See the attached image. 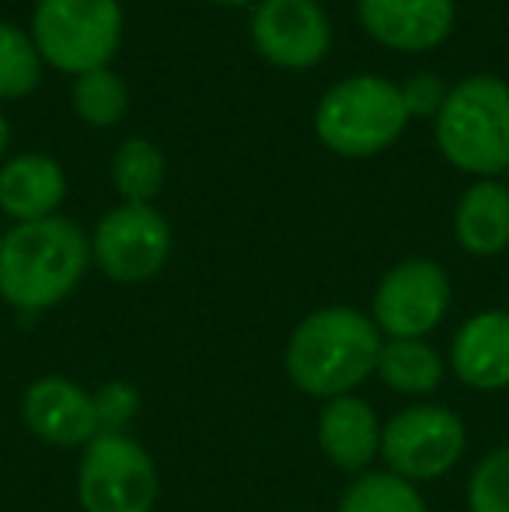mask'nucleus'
Wrapping results in <instances>:
<instances>
[{"instance_id": "a878e982", "label": "nucleus", "mask_w": 509, "mask_h": 512, "mask_svg": "<svg viewBox=\"0 0 509 512\" xmlns=\"http://www.w3.org/2000/svg\"><path fill=\"white\" fill-rule=\"evenodd\" d=\"M210 4H220V7H255L258 0H210Z\"/></svg>"}, {"instance_id": "0eeeda50", "label": "nucleus", "mask_w": 509, "mask_h": 512, "mask_svg": "<svg viewBox=\"0 0 509 512\" xmlns=\"http://www.w3.org/2000/svg\"><path fill=\"white\" fill-rule=\"evenodd\" d=\"M468 450V425L447 405H408L394 411L381 429V460L384 471L426 485L440 481L461 464Z\"/></svg>"}, {"instance_id": "2eb2a0df", "label": "nucleus", "mask_w": 509, "mask_h": 512, "mask_svg": "<svg viewBox=\"0 0 509 512\" xmlns=\"http://www.w3.org/2000/svg\"><path fill=\"white\" fill-rule=\"evenodd\" d=\"M67 199V175L53 154H18L0 168V213L14 223L56 216Z\"/></svg>"}, {"instance_id": "f3484780", "label": "nucleus", "mask_w": 509, "mask_h": 512, "mask_svg": "<svg viewBox=\"0 0 509 512\" xmlns=\"http://www.w3.org/2000/svg\"><path fill=\"white\" fill-rule=\"evenodd\" d=\"M374 377L394 394L426 398L443 384L447 363L426 338H384Z\"/></svg>"}, {"instance_id": "f8f14e48", "label": "nucleus", "mask_w": 509, "mask_h": 512, "mask_svg": "<svg viewBox=\"0 0 509 512\" xmlns=\"http://www.w3.org/2000/svg\"><path fill=\"white\" fill-rule=\"evenodd\" d=\"M363 32L394 53H429L454 32V0H356Z\"/></svg>"}, {"instance_id": "9b49d317", "label": "nucleus", "mask_w": 509, "mask_h": 512, "mask_svg": "<svg viewBox=\"0 0 509 512\" xmlns=\"http://www.w3.org/2000/svg\"><path fill=\"white\" fill-rule=\"evenodd\" d=\"M21 422L35 439L60 450H84L98 436L95 398L70 377H39L21 394Z\"/></svg>"}, {"instance_id": "393cba45", "label": "nucleus", "mask_w": 509, "mask_h": 512, "mask_svg": "<svg viewBox=\"0 0 509 512\" xmlns=\"http://www.w3.org/2000/svg\"><path fill=\"white\" fill-rule=\"evenodd\" d=\"M7 143H11V122H7L4 112H0V157H4Z\"/></svg>"}, {"instance_id": "5701e85b", "label": "nucleus", "mask_w": 509, "mask_h": 512, "mask_svg": "<svg viewBox=\"0 0 509 512\" xmlns=\"http://www.w3.org/2000/svg\"><path fill=\"white\" fill-rule=\"evenodd\" d=\"M91 398H95L98 432H126L129 422L140 415V391L129 380H109L91 391Z\"/></svg>"}, {"instance_id": "bb28decb", "label": "nucleus", "mask_w": 509, "mask_h": 512, "mask_svg": "<svg viewBox=\"0 0 509 512\" xmlns=\"http://www.w3.org/2000/svg\"><path fill=\"white\" fill-rule=\"evenodd\" d=\"M503 185H506V189H509V168H506V182H503Z\"/></svg>"}, {"instance_id": "aec40b11", "label": "nucleus", "mask_w": 509, "mask_h": 512, "mask_svg": "<svg viewBox=\"0 0 509 512\" xmlns=\"http://www.w3.org/2000/svg\"><path fill=\"white\" fill-rule=\"evenodd\" d=\"M70 105H74L77 119H81L84 126L109 129L126 119L129 88L112 67H98V70H88V74L74 77Z\"/></svg>"}, {"instance_id": "4be33fe9", "label": "nucleus", "mask_w": 509, "mask_h": 512, "mask_svg": "<svg viewBox=\"0 0 509 512\" xmlns=\"http://www.w3.org/2000/svg\"><path fill=\"white\" fill-rule=\"evenodd\" d=\"M468 512H509V443L489 450L468 474Z\"/></svg>"}, {"instance_id": "7ed1b4c3", "label": "nucleus", "mask_w": 509, "mask_h": 512, "mask_svg": "<svg viewBox=\"0 0 509 512\" xmlns=\"http://www.w3.org/2000/svg\"><path fill=\"white\" fill-rule=\"evenodd\" d=\"M433 136L450 168L496 178L509 168V84L496 74H471L447 91Z\"/></svg>"}, {"instance_id": "ddd939ff", "label": "nucleus", "mask_w": 509, "mask_h": 512, "mask_svg": "<svg viewBox=\"0 0 509 512\" xmlns=\"http://www.w3.org/2000/svg\"><path fill=\"white\" fill-rule=\"evenodd\" d=\"M450 370L471 391L509 387V310L489 307L471 314L450 342Z\"/></svg>"}, {"instance_id": "412c9836", "label": "nucleus", "mask_w": 509, "mask_h": 512, "mask_svg": "<svg viewBox=\"0 0 509 512\" xmlns=\"http://www.w3.org/2000/svg\"><path fill=\"white\" fill-rule=\"evenodd\" d=\"M42 81V56L25 28L0 21V98H25Z\"/></svg>"}, {"instance_id": "b1692460", "label": "nucleus", "mask_w": 509, "mask_h": 512, "mask_svg": "<svg viewBox=\"0 0 509 512\" xmlns=\"http://www.w3.org/2000/svg\"><path fill=\"white\" fill-rule=\"evenodd\" d=\"M401 88V102H405L408 119H436L443 102H447V84L436 74H412Z\"/></svg>"}, {"instance_id": "f257e3e1", "label": "nucleus", "mask_w": 509, "mask_h": 512, "mask_svg": "<svg viewBox=\"0 0 509 512\" xmlns=\"http://www.w3.org/2000/svg\"><path fill=\"white\" fill-rule=\"evenodd\" d=\"M381 345L384 335L370 314L346 304L318 307L290 331L283 352L286 380L318 401L356 394V387L374 377Z\"/></svg>"}, {"instance_id": "1a4fd4ad", "label": "nucleus", "mask_w": 509, "mask_h": 512, "mask_svg": "<svg viewBox=\"0 0 509 512\" xmlns=\"http://www.w3.org/2000/svg\"><path fill=\"white\" fill-rule=\"evenodd\" d=\"M450 276L433 258H405L391 265L374 290V317L384 338H426L450 310Z\"/></svg>"}, {"instance_id": "423d86ee", "label": "nucleus", "mask_w": 509, "mask_h": 512, "mask_svg": "<svg viewBox=\"0 0 509 512\" xmlns=\"http://www.w3.org/2000/svg\"><path fill=\"white\" fill-rule=\"evenodd\" d=\"M161 495L147 446L126 432H98L77 460V502L84 512H154Z\"/></svg>"}, {"instance_id": "cd10ccee", "label": "nucleus", "mask_w": 509, "mask_h": 512, "mask_svg": "<svg viewBox=\"0 0 509 512\" xmlns=\"http://www.w3.org/2000/svg\"><path fill=\"white\" fill-rule=\"evenodd\" d=\"M506 310H509V307H506Z\"/></svg>"}, {"instance_id": "39448f33", "label": "nucleus", "mask_w": 509, "mask_h": 512, "mask_svg": "<svg viewBox=\"0 0 509 512\" xmlns=\"http://www.w3.org/2000/svg\"><path fill=\"white\" fill-rule=\"evenodd\" d=\"M119 0H39L32 11V42L42 63L81 77L109 67L123 42Z\"/></svg>"}, {"instance_id": "dca6fc26", "label": "nucleus", "mask_w": 509, "mask_h": 512, "mask_svg": "<svg viewBox=\"0 0 509 512\" xmlns=\"http://www.w3.org/2000/svg\"><path fill=\"white\" fill-rule=\"evenodd\" d=\"M454 237L475 258H496L509 248V189L496 178H475L454 209Z\"/></svg>"}, {"instance_id": "f03ea898", "label": "nucleus", "mask_w": 509, "mask_h": 512, "mask_svg": "<svg viewBox=\"0 0 509 512\" xmlns=\"http://www.w3.org/2000/svg\"><path fill=\"white\" fill-rule=\"evenodd\" d=\"M91 265V237L67 216L14 223L0 234V300L21 314L63 304Z\"/></svg>"}, {"instance_id": "4468645a", "label": "nucleus", "mask_w": 509, "mask_h": 512, "mask_svg": "<svg viewBox=\"0 0 509 512\" xmlns=\"http://www.w3.org/2000/svg\"><path fill=\"white\" fill-rule=\"evenodd\" d=\"M381 429L384 422L367 398L342 394V398L321 405L314 436H318V450L325 453L328 464L346 474H363L381 457Z\"/></svg>"}, {"instance_id": "6e6552de", "label": "nucleus", "mask_w": 509, "mask_h": 512, "mask_svg": "<svg viewBox=\"0 0 509 512\" xmlns=\"http://www.w3.org/2000/svg\"><path fill=\"white\" fill-rule=\"evenodd\" d=\"M171 244V223L154 203H119L95 223L91 262L112 283L140 286L168 265Z\"/></svg>"}, {"instance_id": "6ab92c4d", "label": "nucleus", "mask_w": 509, "mask_h": 512, "mask_svg": "<svg viewBox=\"0 0 509 512\" xmlns=\"http://www.w3.org/2000/svg\"><path fill=\"white\" fill-rule=\"evenodd\" d=\"M335 512H429L419 485L391 471H363L342 492Z\"/></svg>"}, {"instance_id": "9d476101", "label": "nucleus", "mask_w": 509, "mask_h": 512, "mask_svg": "<svg viewBox=\"0 0 509 512\" xmlns=\"http://www.w3.org/2000/svg\"><path fill=\"white\" fill-rule=\"evenodd\" d=\"M248 35L255 53L279 70H311L332 49V21L318 0H258Z\"/></svg>"}, {"instance_id": "20e7f679", "label": "nucleus", "mask_w": 509, "mask_h": 512, "mask_svg": "<svg viewBox=\"0 0 509 512\" xmlns=\"http://www.w3.org/2000/svg\"><path fill=\"white\" fill-rule=\"evenodd\" d=\"M408 112L401 88L377 74H353L321 95L314 108V133L321 147L349 161H367L401 140Z\"/></svg>"}, {"instance_id": "a211bd4d", "label": "nucleus", "mask_w": 509, "mask_h": 512, "mask_svg": "<svg viewBox=\"0 0 509 512\" xmlns=\"http://www.w3.org/2000/svg\"><path fill=\"white\" fill-rule=\"evenodd\" d=\"M109 175L123 203H154L164 189V178H168V161H164V150L157 143L143 140V136H129L112 154Z\"/></svg>"}]
</instances>
